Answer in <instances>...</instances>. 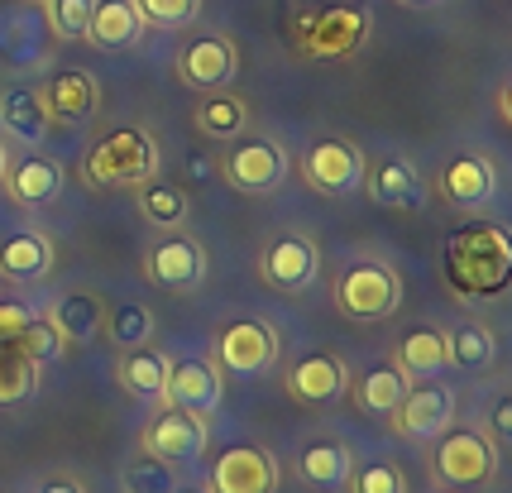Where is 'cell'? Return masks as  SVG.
Segmentation results:
<instances>
[{
    "instance_id": "obj_1",
    "label": "cell",
    "mask_w": 512,
    "mask_h": 493,
    "mask_svg": "<svg viewBox=\"0 0 512 493\" xmlns=\"http://www.w3.org/2000/svg\"><path fill=\"white\" fill-rule=\"evenodd\" d=\"M450 273L460 278V288L479 292V297H493L503 292L512 273V245L498 225L479 221V225H460L450 235Z\"/></svg>"
},
{
    "instance_id": "obj_2",
    "label": "cell",
    "mask_w": 512,
    "mask_h": 493,
    "mask_svg": "<svg viewBox=\"0 0 512 493\" xmlns=\"http://www.w3.org/2000/svg\"><path fill=\"white\" fill-rule=\"evenodd\" d=\"M82 173L91 187H139L158 173V144L149 139V130L120 125L82 154Z\"/></svg>"
},
{
    "instance_id": "obj_3",
    "label": "cell",
    "mask_w": 512,
    "mask_h": 493,
    "mask_svg": "<svg viewBox=\"0 0 512 493\" xmlns=\"http://www.w3.org/2000/svg\"><path fill=\"white\" fill-rule=\"evenodd\" d=\"M335 302L350 321H383V316L398 312L402 302V278L383 259H359L340 273L335 283Z\"/></svg>"
},
{
    "instance_id": "obj_4",
    "label": "cell",
    "mask_w": 512,
    "mask_h": 493,
    "mask_svg": "<svg viewBox=\"0 0 512 493\" xmlns=\"http://www.w3.org/2000/svg\"><path fill=\"white\" fill-rule=\"evenodd\" d=\"M259 278H264L273 292H283V297H302V292L316 288V278H321V254L307 235H297V230H283V235H273L264 249H259Z\"/></svg>"
},
{
    "instance_id": "obj_5",
    "label": "cell",
    "mask_w": 512,
    "mask_h": 493,
    "mask_svg": "<svg viewBox=\"0 0 512 493\" xmlns=\"http://www.w3.org/2000/svg\"><path fill=\"white\" fill-rule=\"evenodd\" d=\"M221 173L235 192L245 197H268L288 182V149L278 139H240L221 158Z\"/></svg>"
},
{
    "instance_id": "obj_6",
    "label": "cell",
    "mask_w": 512,
    "mask_h": 493,
    "mask_svg": "<svg viewBox=\"0 0 512 493\" xmlns=\"http://www.w3.org/2000/svg\"><path fill=\"white\" fill-rule=\"evenodd\" d=\"M364 173H369L364 149L350 144V139H316L312 149L302 154V178L321 197H350V192H359Z\"/></svg>"
},
{
    "instance_id": "obj_7",
    "label": "cell",
    "mask_w": 512,
    "mask_h": 493,
    "mask_svg": "<svg viewBox=\"0 0 512 493\" xmlns=\"http://www.w3.org/2000/svg\"><path fill=\"white\" fill-rule=\"evenodd\" d=\"M431 470L450 489H474V484H489L493 479L498 455H493V441L484 431H441V446H436Z\"/></svg>"
},
{
    "instance_id": "obj_8",
    "label": "cell",
    "mask_w": 512,
    "mask_h": 493,
    "mask_svg": "<svg viewBox=\"0 0 512 493\" xmlns=\"http://www.w3.org/2000/svg\"><path fill=\"white\" fill-rule=\"evenodd\" d=\"M173 68H178L182 87H192L206 96V91H225L235 82L240 53H235V44H230L225 34H192V39L178 48Z\"/></svg>"
},
{
    "instance_id": "obj_9",
    "label": "cell",
    "mask_w": 512,
    "mask_h": 493,
    "mask_svg": "<svg viewBox=\"0 0 512 493\" xmlns=\"http://www.w3.org/2000/svg\"><path fill=\"white\" fill-rule=\"evenodd\" d=\"M369 10H355V5H331L312 15V24H297V44L312 58H350L364 39H369Z\"/></svg>"
},
{
    "instance_id": "obj_10",
    "label": "cell",
    "mask_w": 512,
    "mask_h": 493,
    "mask_svg": "<svg viewBox=\"0 0 512 493\" xmlns=\"http://www.w3.org/2000/svg\"><path fill=\"white\" fill-rule=\"evenodd\" d=\"M206 450V417L192 407H163L154 422L144 426V455H154L163 465H187Z\"/></svg>"
},
{
    "instance_id": "obj_11",
    "label": "cell",
    "mask_w": 512,
    "mask_h": 493,
    "mask_svg": "<svg viewBox=\"0 0 512 493\" xmlns=\"http://www.w3.org/2000/svg\"><path fill=\"white\" fill-rule=\"evenodd\" d=\"M144 273L149 283L163 292H197L206 283V249L192 235H163L149 254H144Z\"/></svg>"
},
{
    "instance_id": "obj_12",
    "label": "cell",
    "mask_w": 512,
    "mask_h": 493,
    "mask_svg": "<svg viewBox=\"0 0 512 493\" xmlns=\"http://www.w3.org/2000/svg\"><path fill=\"white\" fill-rule=\"evenodd\" d=\"M388 417H393V431L407 441H436L455 422V393L446 383H417L402 393V403Z\"/></svg>"
},
{
    "instance_id": "obj_13",
    "label": "cell",
    "mask_w": 512,
    "mask_h": 493,
    "mask_svg": "<svg viewBox=\"0 0 512 493\" xmlns=\"http://www.w3.org/2000/svg\"><path fill=\"white\" fill-rule=\"evenodd\" d=\"M216 364L230 374H264L278 364V336L268 321H230L221 336H216Z\"/></svg>"
},
{
    "instance_id": "obj_14",
    "label": "cell",
    "mask_w": 512,
    "mask_h": 493,
    "mask_svg": "<svg viewBox=\"0 0 512 493\" xmlns=\"http://www.w3.org/2000/svg\"><path fill=\"white\" fill-rule=\"evenodd\" d=\"M436 192H441V202H450L455 211H479V206L493 202V192H498V168H493V158L484 154H455L436 173Z\"/></svg>"
},
{
    "instance_id": "obj_15",
    "label": "cell",
    "mask_w": 512,
    "mask_h": 493,
    "mask_svg": "<svg viewBox=\"0 0 512 493\" xmlns=\"http://www.w3.org/2000/svg\"><path fill=\"white\" fill-rule=\"evenodd\" d=\"M278 465L259 446H225L211 460V493H273Z\"/></svg>"
},
{
    "instance_id": "obj_16",
    "label": "cell",
    "mask_w": 512,
    "mask_h": 493,
    "mask_svg": "<svg viewBox=\"0 0 512 493\" xmlns=\"http://www.w3.org/2000/svg\"><path fill=\"white\" fill-rule=\"evenodd\" d=\"M364 187H369V197L379 206H388V211H426V202H431V187H426V178L417 173V163H407V158H398V154L379 158V163L364 173Z\"/></svg>"
},
{
    "instance_id": "obj_17",
    "label": "cell",
    "mask_w": 512,
    "mask_h": 493,
    "mask_svg": "<svg viewBox=\"0 0 512 493\" xmlns=\"http://www.w3.org/2000/svg\"><path fill=\"white\" fill-rule=\"evenodd\" d=\"M5 192H10V202L24 206V211H44V206L58 202V192H63V168L44 154H24L15 163H5Z\"/></svg>"
},
{
    "instance_id": "obj_18",
    "label": "cell",
    "mask_w": 512,
    "mask_h": 493,
    "mask_svg": "<svg viewBox=\"0 0 512 493\" xmlns=\"http://www.w3.org/2000/svg\"><path fill=\"white\" fill-rule=\"evenodd\" d=\"M345 393V359L331 355V350H312L302 355L297 364L288 369V398L292 403H307V407H321Z\"/></svg>"
},
{
    "instance_id": "obj_19",
    "label": "cell",
    "mask_w": 512,
    "mask_h": 493,
    "mask_svg": "<svg viewBox=\"0 0 512 493\" xmlns=\"http://www.w3.org/2000/svg\"><path fill=\"white\" fill-rule=\"evenodd\" d=\"M44 96V106L53 120H63V125H82L91 115L101 111V87H96V77L82 68H63L48 77V87L39 91Z\"/></svg>"
},
{
    "instance_id": "obj_20",
    "label": "cell",
    "mask_w": 512,
    "mask_h": 493,
    "mask_svg": "<svg viewBox=\"0 0 512 493\" xmlns=\"http://www.w3.org/2000/svg\"><path fill=\"white\" fill-rule=\"evenodd\" d=\"M53 240L44 230H15L0 240V278L5 283H44L53 273Z\"/></svg>"
},
{
    "instance_id": "obj_21",
    "label": "cell",
    "mask_w": 512,
    "mask_h": 493,
    "mask_svg": "<svg viewBox=\"0 0 512 493\" xmlns=\"http://www.w3.org/2000/svg\"><path fill=\"white\" fill-rule=\"evenodd\" d=\"M163 398L173 407H192L201 417H211V407L221 403V369L211 359H182L168 369Z\"/></svg>"
},
{
    "instance_id": "obj_22",
    "label": "cell",
    "mask_w": 512,
    "mask_h": 493,
    "mask_svg": "<svg viewBox=\"0 0 512 493\" xmlns=\"http://www.w3.org/2000/svg\"><path fill=\"white\" fill-rule=\"evenodd\" d=\"M0 130L15 144H24V149H39L53 135V115H48L44 96L29 87H10L0 96Z\"/></svg>"
},
{
    "instance_id": "obj_23",
    "label": "cell",
    "mask_w": 512,
    "mask_h": 493,
    "mask_svg": "<svg viewBox=\"0 0 512 493\" xmlns=\"http://www.w3.org/2000/svg\"><path fill=\"white\" fill-rule=\"evenodd\" d=\"M53 331L63 336V345H87V340L101 336V326H106V302L96 297V292H63L58 302H53Z\"/></svg>"
},
{
    "instance_id": "obj_24",
    "label": "cell",
    "mask_w": 512,
    "mask_h": 493,
    "mask_svg": "<svg viewBox=\"0 0 512 493\" xmlns=\"http://www.w3.org/2000/svg\"><path fill=\"white\" fill-rule=\"evenodd\" d=\"M139 34H144V20H139L134 0H96L87 29V39L96 48H130L139 44Z\"/></svg>"
},
{
    "instance_id": "obj_25",
    "label": "cell",
    "mask_w": 512,
    "mask_h": 493,
    "mask_svg": "<svg viewBox=\"0 0 512 493\" xmlns=\"http://www.w3.org/2000/svg\"><path fill=\"white\" fill-rule=\"evenodd\" d=\"M350 470H355V455L340 446V441H312V446H302V455H297V474L321 493L340 489L350 479Z\"/></svg>"
},
{
    "instance_id": "obj_26",
    "label": "cell",
    "mask_w": 512,
    "mask_h": 493,
    "mask_svg": "<svg viewBox=\"0 0 512 493\" xmlns=\"http://www.w3.org/2000/svg\"><path fill=\"white\" fill-rule=\"evenodd\" d=\"M168 355H158L149 345H134V350H120V388L130 398H163V383H168Z\"/></svg>"
},
{
    "instance_id": "obj_27",
    "label": "cell",
    "mask_w": 512,
    "mask_h": 493,
    "mask_svg": "<svg viewBox=\"0 0 512 493\" xmlns=\"http://www.w3.org/2000/svg\"><path fill=\"white\" fill-rule=\"evenodd\" d=\"M134 206L154 230H178L187 221V192L168 178H144L134 187Z\"/></svg>"
},
{
    "instance_id": "obj_28",
    "label": "cell",
    "mask_w": 512,
    "mask_h": 493,
    "mask_svg": "<svg viewBox=\"0 0 512 493\" xmlns=\"http://www.w3.org/2000/svg\"><path fill=\"white\" fill-rule=\"evenodd\" d=\"M192 125H197L206 139H240L249 125V106L245 96H230V91H206L197 111H192Z\"/></svg>"
},
{
    "instance_id": "obj_29",
    "label": "cell",
    "mask_w": 512,
    "mask_h": 493,
    "mask_svg": "<svg viewBox=\"0 0 512 493\" xmlns=\"http://www.w3.org/2000/svg\"><path fill=\"white\" fill-rule=\"evenodd\" d=\"M446 331H436V326H417V331H407L398 340V369L407 379H426V374H436V369H446Z\"/></svg>"
},
{
    "instance_id": "obj_30",
    "label": "cell",
    "mask_w": 512,
    "mask_h": 493,
    "mask_svg": "<svg viewBox=\"0 0 512 493\" xmlns=\"http://www.w3.org/2000/svg\"><path fill=\"white\" fill-rule=\"evenodd\" d=\"M493 355H498V345H493V331H489V326L465 321V326L446 331V359L455 364V369L479 374V369H489V364H493Z\"/></svg>"
},
{
    "instance_id": "obj_31",
    "label": "cell",
    "mask_w": 512,
    "mask_h": 493,
    "mask_svg": "<svg viewBox=\"0 0 512 493\" xmlns=\"http://www.w3.org/2000/svg\"><path fill=\"white\" fill-rule=\"evenodd\" d=\"M34 383H39V364L15 340H0V407L24 403L34 393Z\"/></svg>"
},
{
    "instance_id": "obj_32",
    "label": "cell",
    "mask_w": 512,
    "mask_h": 493,
    "mask_svg": "<svg viewBox=\"0 0 512 493\" xmlns=\"http://www.w3.org/2000/svg\"><path fill=\"white\" fill-rule=\"evenodd\" d=\"M407 388H412V379L402 374L398 364H393V369H369L355 388V403L364 407V412H374V417H388V412L402 403Z\"/></svg>"
},
{
    "instance_id": "obj_33",
    "label": "cell",
    "mask_w": 512,
    "mask_h": 493,
    "mask_svg": "<svg viewBox=\"0 0 512 493\" xmlns=\"http://www.w3.org/2000/svg\"><path fill=\"white\" fill-rule=\"evenodd\" d=\"M101 331H106L120 350L149 345V336H154V312H149L144 302H125V307L106 312V326H101Z\"/></svg>"
},
{
    "instance_id": "obj_34",
    "label": "cell",
    "mask_w": 512,
    "mask_h": 493,
    "mask_svg": "<svg viewBox=\"0 0 512 493\" xmlns=\"http://www.w3.org/2000/svg\"><path fill=\"white\" fill-rule=\"evenodd\" d=\"M134 10H139L144 29H187V24H197L201 0H134Z\"/></svg>"
},
{
    "instance_id": "obj_35",
    "label": "cell",
    "mask_w": 512,
    "mask_h": 493,
    "mask_svg": "<svg viewBox=\"0 0 512 493\" xmlns=\"http://www.w3.org/2000/svg\"><path fill=\"white\" fill-rule=\"evenodd\" d=\"M91 10H96V0H48V29H53V39H67V44L87 39Z\"/></svg>"
},
{
    "instance_id": "obj_36",
    "label": "cell",
    "mask_w": 512,
    "mask_h": 493,
    "mask_svg": "<svg viewBox=\"0 0 512 493\" xmlns=\"http://www.w3.org/2000/svg\"><path fill=\"white\" fill-rule=\"evenodd\" d=\"M345 484H350V493H407V474L388 460H374L364 470H350Z\"/></svg>"
},
{
    "instance_id": "obj_37",
    "label": "cell",
    "mask_w": 512,
    "mask_h": 493,
    "mask_svg": "<svg viewBox=\"0 0 512 493\" xmlns=\"http://www.w3.org/2000/svg\"><path fill=\"white\" fill-rule=\"evenodd\" d=\"M15 345H20V350H24L29 359H34V364H44V359H53L58 350H67L63 336L53 331V321H48V316H44V321L34 316V321H29V326L20 331V340H15Z\"/></svg>"
},
{
    "instance_id": "obj_38",
    "label": "cell",
    "mask_w": 512,
    "mask_h": 493,
    "mask_svg": "<svg viewBox=\"0 0 512 493\" xmlns=\"http://www.w3.org/2000/svg\"><path fill=\"white\" fill-rule=\"evenodd\" d=\"M173 465H163V460H154V455H144L139 465H130V474H125V484H130V493H173Z\"/></svg>"
},
{
    "instance_id": "obj_39",
    "label": "cell",
    "mask_w": 512,
    "mask_h": 493,
    "mask_svg": "<svg viewBox=\"0 0 512 493\" xmlns=\"http://www.w3.org/2000/svg\"><path fill=\"white\" fill-rule=\"evenodd\" d=\"M34 321L24 302H0V340H20V331Z\"/></svg>"
},
{
    "instance_id": "obj_40",
    "label": "cell",
    "mask_w": 512,
    "mask_h": 493,
    "mask_svg": "<svg viewBox=\"0 0 512 493\" xmlns=\"http://www.w3.org/2000/svg\"><path fill=\"white\" fill-rule=\"evenodd\" d=\"M39 493H87L77 479H67V474H53L48 484H39Z\"/></svg>"
},
{
    "instance_id": "obj_41",
    "label": "cell",
    "mask_w": 512,
    "mask_h": 493,
    "mask_svg": "<svg viewBox=\"0 0 512 493\" xmlns=\"http://www.w3.org/2000/svg\"><path fill=\"white\" fill-rule=\"evenodd\" d=\"M512 431V403L503 398V403L493 407V436H508Z\"/></svg>"
},
{
    "instance_id": "obj_42",
    "label": "cell",
    "mask_w": 512,
    "mask_h": 493,
    "mask_svg": "<svg viewBox=\"0 0 512 493\" xmlns=\"http://www.w3.org/2000/svg\"><path fill=\"white\" fill-rule=\"evenodd\" d=\"M402 5H446V0H402Z\"/></svg>"
},
{
    "instance_id": "obj_43",
    "label": "cell",
    "mask_w": 512,
    "mask_h": 493,
    "mask_svg": "<svg viewBox=\"0 0 512 493\" xmlns=\"http://www.w3.org/2000/svg\"><path fill=\"white\" fill-rule=\"evenodd\" d=\"M5 163H10V154H5V149H0V178H5Z\"/></svg>"
},
{
    "instance_id": "obj_44",
    "label": "cell",
    "mask_w": 512,
    "mask_h": 493,
    "mask_svg": "<svg viewBox=\"0 0 512 493\" xmlns=\"http://www.w3.org/2000/svg\"><path fill=\"white\" fill-rule=\"evenodd\" d=\"M173 493H211V489H173Z\"/></svg>"
},
{
    "instance_id": "obj_45",
    "label": "cell",
    "mask_w": 512,
    "mask_h": 493,
    "mask_svg": "<svg viewBox=\"0 0 512 493\" xmlns=\"http://www.w3.org/2000/svg\"><path fill=\"white\" fill-rule=\"evenodd\" d=\"M29 5H44V0H29Z\"/></svg>"
}]
</instances>
